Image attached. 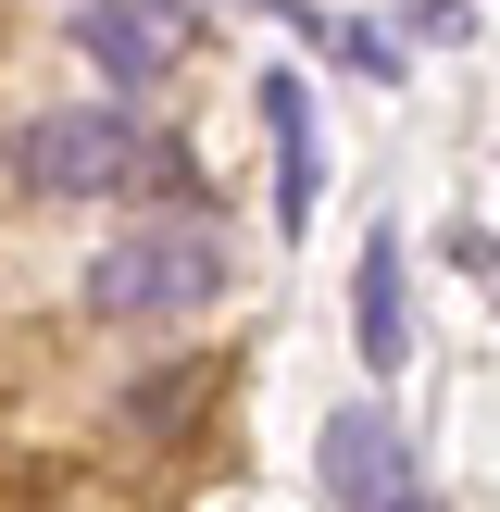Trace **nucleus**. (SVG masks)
<instances>
[{
    "label": "nucleus",
    "mask_w": 500,
    "mask_h": 512,
    "mask_svg": "<svg viewBox=\"0 0 500 512\" xmlns=\"http://www.w3.org/2000/svg\"><path fill=\"white\" fill-rule=\"evenodd\" d=\"M0 163L38 200H113V188H138L163 150H150V125L125 113V100H63V113H25Z\"/></svg>",
    "instance_id": "nucleus-1"
},
{
    "label": "nucleus",
    "mask_w": 500,
    "mask_h": 512,
    "mask_svg": "<svg viewBox=\"0 0 500 512\" xmlns=\"http://www.w3.org/2000/svg\"><path fill=\"white\" fill-rule=\"evenodd\" d=\"M213 288H225V238L200 213H163V225H138V238H113L88 263V313L100 325H175Z\"/></svg>",
    "instance_id": "nucleus-2"
},
{
    "label": "nucleus",
    "mask_w": 500,
    "mask_h": 512,
    "mask_svg": "<svg viewBox=\"0 0 500 512\" xmlns=\"http://www.w3.org/2000/svg\"><path fill=\"white\" fill-rule=\"evenodd\" d=\"M175 38H188L175 0H88V13H75V50H88L113 88H150V75L175 63Z\"/></svg>",
    "instance_id": "nucleus-3"
},
{
    "label": "nucleus",
    "mask_w": 500,
    "mask_h": 512,
    "mask_svg": "<svg viewBox=\"0 0 500 512\" xmlns=\"http://www.w3.org/2000/svg\"><path fill=\"white\" fill-rule=\"evenodd\" d=\"M263 125H275V225H313V200H325V150H313V88L300 75H263Z\"/></svg>",
    "instance_id": "nucleus-4"
},
{
    "label": "nucleus",
    "mask_w": 500,
    "mask_h": 512,
    "mask_svg": "<svg viewBox=\"0 0 500 512\" xmlns=\"http://www.w3.org/2000/svg\"><path fill=\"white\" fill-rule=\"evenodd\" d=\"M325 488H338L350 512H388V488H413V475H400V425L375 413V400L325 425Z\"/></svg>",
    "instance_id": "nucleus-5"
},
{
    "label": "nucleus",
    "mask_w": 500,
    "mask_h": 512,
    "mask_svg": "<svg viewBox=\"0 0 500 512\" xmlns=\"http://www.w3.org/2000/svg\"><path fill=\"white\" fill-rule=\"evenodd\" d=\"M350 300H363V375H400V363H413V288H400V238H388V225L363 238Z\"/></svg>",
    "instance_id": "nucleus-6"
},
{
    "label": "nucleus",
    "mask_w": 500,
    "mask_h": 512,
    "mask_svg": "<svg viewBox=\"0 0 500 512\" xmlns=\"http://www.w3.org/2000/svg\"><path fill=\"white\" fill-rule=\"evenodd\" d=\"M300 25H313V38H325V50H338V63H350V75H375V88H400V50H388V38H375V25H350V13H300Z\"/></svg>",
    "instance_id": "nucleus-7"
},
{
    "label": "nucleus",
    "mask_w": 500,
    "mask_h": 512,
    "mask_svg": "<svg viewBox=\"0 0 500 512\" xmlns=\"http://www.w3.org/2000/svg\"><path fill=\"white\" fill-rule=\"evenodd\" d=\"M200 375H213V363H175L163 388H138V413H163V425H175V413H188V400H200Z\"/></svg>",
    "instance_id": "nucleus-8"
},
{
    "label": "nucleus",
    "mask_w": 500,
    "mask_h": 512,
    "mask_svg": "<svg viewBox=\"0 0 500 512\" xmlns=\"http://www.w3.org/2000/svg\"><path fill=\"white\" fill-rule=\"evenodd\" d=\"M413 25H425V38H463V25H475V0H413Z\"/></svg>",
    "instance_id": "nucleus-9"
},
{
    "label": "nucleus",
    "mask_w": 500,
    "mask_h": 512,
    "mask_svg": "<svg viewBox=\"0 0 500 512\" xmlns=\"http://www.w3.org/2000/svg\"><path fill=\"white\" fill-rule=\"evenodd\" d=\"M388 512H438V488H388Z\"/></svg>",
    "instance_id": "nucleus-10"
}]
</instances>
